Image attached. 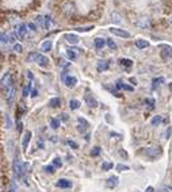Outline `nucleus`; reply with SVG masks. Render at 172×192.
<instances>
[{
  "mask_svg": "<svg viewBox=\"0 0 172 192\" xmlns=\"http://www.w3.org/2000/svg\"><path fill=\"white\" fill-rule=\"evenodd\" d=\"M12 169H14V173L18 178H20L23 176V172H25V165L22 164L20 158H15L14 160V164H12Z\"/></svg>",
  "mask_w": 172,
  "mask_h": 192,
  "instance_id": "f257e3e1",
  "label": "nucleus"
},
{
  "mask_svg": "<svg viewBox=\"0 0 172 192\" xmlns=\"http://www.w3.org/2000/svg\"><path fill=\"white\" fill-rule=\"evenodd\" d=\"M161 153H163V150H161L160 146H153V148H148V149H145V156L149 157L150 160L157 158V157L160 156Z\"/></svg>",
  "mask_w": 172,
  "mask_h": 192,
  "instance_id": "f03ea898",
  "label": "nucleus"
},
{
  "mask_svg": "<svg viewBox=\"0 0 172 192\" xmlns=\"http://www.w3.org/2000/svg\"><path fill=\"white\" fill-rule=\"evenodd\" d=\"M160 47L163 49V51H161V58H163L164 61L171 59L172 58V47H171V46L163 45V46H160Z\"/></svg>",
  "mask_w": 172,
  "mask_h": 192,
  "instance_id": "7ed1b4c3",
  "label": "nucleus"
},
{
  "mask_svg": "<svg viewBox=\"0 0 172 192\" xmlns=\"http://www.w3.org/2000/svg\"><path fill=\"white\" fill-rule=\"evenodd\" d=\"M77 122H79V124H77V131L81 133V134H84V133L87 131L88 122L85 120L84 118H81V116H79V118H77Z\"/></svg>",
  "mask_w": 172,
  "mask_h": 192,
  "instance_id": "20e7f679",
  "label": "nucleus"
},
{
  "mask_svg": "<svg viewBox=\"0 0 172 192\" xmlns=\"http://www.w3.org/2000/svg\"><path fill=\"white\" fill-rule=\"evenodd\" d=\"M110 32H111V34H114V35H117V37H122V38H129V37H130V32H129V31L117 29V27H112V29H110Z\"/></svg>",
  "mask_w": 172,
  "mask_h": 192,
  "instance_id": "39448f33",
  "label": "nucleus"
},
{
  "mask_svg": "<svg viewBox=\"0 0 172 192\" xmlns=\"http://www.w3.org/2000/svg\"><path fill=\"white\" fill-rule=\"evenodd\" d=\"M35 62L39 65V66H42V68H46V66H49V58L48 57H45V56H42V54H37V59H35Z\"/></svg>",
  "mask_w": 172,
  "mask_h": 192,
  "instance_id": "423d86ee",
  "label": "nucleus"
},
{
  "mask_svg": "<svg viewBox=\"0 0 172 192\" xmlns=\"http://www.w3.org/2000/svg\"><path fill=\"white\" fill-rule=\"evenodd\" d=\"M12 84H14V83H12L11 75H10V73H6V76H3V78H2V87L6 88V89H8Z\"/></svg>",
  "mask_w": 172,
  "mask_h": 192,
  "instance_id": "0eeeda50",
  "label": "nucleus"
},
{
  "mask_svg": "<svg viewBox=\"0 0 172 192\" xmlns=\"http://www.w3.org/2000/svg\"><path fill=\"white\" fill-rule=\"evenodd\" d=\"M14 96H15V87H14V84H12L8 89H6V100L8 103H12Z\"/></svg>",
  "mask_w": 172,
  "mask_h": 192,
  "instance_id": "6e6552de",
  "label": "nucleus"
},
{
  "mask_svg": "<svg viewBox=\"0 0 172 192\" xmlns=\"http://www.w3.org/2000/svg\"><path fill=\"white\" fill-rule=\"evenodd\" d=\"M56 185L60 187V188H71L73 184H72L71 180H66V178H60V180H57Z\"/></svg>",
  "mask_w": 172,
  "mask_h": 192,
  "instance_id": "1a4fd4ad",
  "label": "nucleus"
},
{
  "mask_svg": "<svg viewBox=\"0 0 172 192\" xmlns=\"http://www.w3.org/2000/svg\"><path fill=\"white\" fill-rule=\"evenodd\" d=\"M84 99H85V103H87L88 107H92V108H94V107H96V105H98V102H96V99L92 96V95L87 93Z\"/></svg>",
  "mask_w": 172,
  "mask_h": 192,
  "instance_id": "9d476101",
  "label": "nucleus"
},
{
  "mask_svg": "<svg viewBox=\"0 0 172 192\" xmlns=\"http://www.w3.org/2000/svg\"><path fill=\"white\" fill-rule=\"evenodd\" d=\"M118 183H119V178L117 177V176H111V177H109V180H107L106 185L109 187V188H115V187L118 185Z\"/></svg>",
  "mask_w": 172,
  "mask_h": 192,
  "instance_id": "9b49d317",
  "label": "nucleus"
},
{
  "mask_svg": "<svg viewBox=\"0 0 172 192\" xmlns=\"http://www.w3.org/2000/svg\"><path fill=\"white\" fill-rule=\"evenodd\" d=\"M64 38H65V41L68 43H71V45H76V43L79 42V37L75 34H65Z\"/></svg>",
  "mask_w": 172,
  "mask_h": 192,
  "instance_id": "f8f14e48",
  "label": "nucleus"
},
{
  "mask_svg": "<svg viewBox=\"0 0 172 192\" xmlns=\"http://www.w3.org/2000/svg\"><path fill=\"white\" fill-rule=\"evenodd\" d=\"M80 49H77V47H72V49H68L66 50V56H68V58L69 59H75L77 57V54L80 53Z\"/></svg>",
  "mask_w": 172,
  "mask_h": 192,
  "instance_id": "ddd939ff",
  "label": "nucleus"
},
{
  "mask_svg": "<svg viewBox=\"0 0 172 192\" xmlns=\"http://www.w3.org/2000/svg\"><path fill=\"white\" fill-rule=\"evenodd\" d=\"M30 139H31V131H26L23 138H22V148L23 149H27L29 143H30Z\"/></svg>",
  "mask_w": 172,
  "mask_h": 192,
  "instance_id": "4468645a",
  "label": "nucleus"
},
{
  "mask_svg": "<svg viewBox=\"0 0 172 192\" xmlns=\"http://www.w3.org/2000/svg\"><path fill=\"white\" fill-rule=\"evenodd\" d=\"M110 66V62L106 61V59H100V61H98V70L99 72H104V70H107Z\"/></svg>",
  "mask_w": 172,
  "mask_h": 192,
  "instance_id": "2eb2a0df",
  "label": "nucleus"
},
{
  "mask_svg": "<svg viewBox=\"0 0 172 192\" xmlns=\"http://www.w3.org/2000/svg\"><path fill=\"white\" fill-rule=\"evenodd\" d=\"M119 64L122 68H126V69H130L131 66H133V61H131L130 58H121L119 59Z\"/></svg>",
  "mask_w": 172,
  "mask_h": 192,
  "instance_id": "dca6fc26",
  "label": "nucleus"
},
{
  "mask_svg": "<svg viewBox=\"0 0 172 192\" xmlns=\"http://www.w3.org/2000/svg\"><path fill=\"white\" fill-rule=\"evenodd\" d=\"M27 24H20L19 27H18V30H17V32H18V35H19L20 38H25L26 35H27Z\"/></svg>",
  "mask_w": 172,
  "mask_h": 192,
  "instance_id": "f3484780",
  "label": "nucleus"
},
{
  "mask_svg": "<svg viewBox=\"0 0 172 192\" xmlns=\"http://www.w3.org/2000/svg\"><path fill=\"white\" fill-rule=\"evenodd\" d=\"M64 83L66 84V87H69V88H73V87L76 85V83H77V78L73 77V76H68V77H66V80L64 81Z\"/></svg>",
  "mask_w": 172,
  "mask_h": 192,
  "instance_id": "a211bd4d",
  "label": "nucleus"
},
{
  "mask_svg": "<svg viewBox=\"0 0 172 192\" xmlns=\"http://www.w3.org/2000/svg\"><path fill=\"white\" fill-rule=\"evenodd\" d=\"M149 19L148 18H141L138 19V22H137V26L138 27H142V29H146V27H149Z\"/></svg>",
  "mask_w": 172,
  "mask_h": 192,
  "instance_id": "6ab92c4d",
  "label": "nucleus"
},
{
  "mask_svg": "<svg viewBox=\"0 0 172 192\" xmlns=\"http://www.w3.org/2000/svg\"><path fill=\"white\" fill-rule=\"evenodd\" d=\"M94 42H95V47L96 49H103L104 45L107 43V39H103V38H96Z\"/></svg>",
  "mask_w": 172,
  "mask_h": 192,
  "instance_id": "aec40b11",
  "label": "nucleus"
},
{
  "mask_svg": "<svg viewBox=\"0 0 172 192\" xmlns=\"http://www.w3.org/2000/svg\"><path fill=\"white\" fill-rule=\"evenodd\" d=\"M42 50L44 51H50L52 50V47H53V41H50V39H48V41H45L44 43H42Z\"/></svg>",
  "mask_w": 172,
  "mask_h": 192,
  "instance_id": "412c9836",
  "label": "nucleus"
},
{
  "mask_svg": "<svg viewBox=\"0 0 172 192\" xmlns=\"http://www.w3.org/2000/svg\"><path fill=\"white\" fill-rule=\"evenodd\" d=\"M136 46L138 49H145V47H148V46H149V42H148V41H145V39H137L136 41Z\"/></svg>",
  "mask_w": 172,
  "mask_h": 192,
  "instance_id": "4be33fe9",
  "label": "nucleus"
},
{
  "mask_svg": "<svg viewBox=\"0 0 172 192\" xmlns=\"http://www.w3.org/2000/svg\"><path fill=\"white\" fill-rule=\"evenodd\" d=\"M49 105H50L52 108H56V107H58V105H61L60 97H53V99H50V100H49Z\"/></svg>",
  "mask_w": 172,
  "mask_h": 192,
  "instance_id": "5701e85b",
  "label": "nucleus"
},
{
  "mask_svg": "<svg viewBox=\"0 0 172 192\" xmlns=\"http://www.w3.org/2000/svg\"><path fill=\"white\" fill-rule=\"evenodd\" d=\"M64 11H65L68 15H71V14L75 12V5L72 4V3H66V4L64 5Z\"/></svg>",
  "mask_w": 172,
  "mask_h": 192,
  "instance_id": "b1692460",
  "label": "nucleus"
},
{
  "mask_svg": "<svg viewBox=\"0 0 172 192\" xmlns=\"http://www.w3.org/2000/svg\"><path fill=\"white\" fill-rule=\"evenodd\" d=\"M117 88H122V89H125V91H129V92H131L133 91V88H131V87H129V85H126L125 83H122V81H118L117 83Z\"/></svg>",
  "mask_w": 172,
  "mask_h": 192,
  "instance_id": "393cba45",
  "label": "nucleus"
},
{
  "mask_svg": "<svg viewBox=\"0 0 172 192\" xmlns=\"http://www.w3.org/2000/svg\"><path fill=\"white\" fill-rule=\"evenodd\" d=\"M161 120H163V116H161V115H157V116H155V118L150 120V123H152L153 126H158V124L161 123Z\"/></svg>",
  "mask_w": 172,
  "mask_h": 192,
  "instance_id": "a878e982",
  "label": "nucleus"
},
{
  "mask_svg": "<svg viewBox=\"0 0 172 192\" xmlns=\"http://www.w3.org/2000/svg\"><path fill=\"white\" fill-rule=\"evenodd\" d=\"M69 107H71V110H77V108L80 107V103L77 102V100L72 99L71 102H69Z\"/></svg>",
  "mask_w": 172,
  "mask_h": 192,
  "instance_id": "bb28decb",
  "label": "nucleus"
},
{
  "mask_svg": "<svg viewBox=\"0 0 172 192\" xmlns=\"http://www.w3.org/2000/svg\"><path fill=\"white\" fill-rule=\"evenodd\" d=\"M50 126H52L53 129H58V127H60V119H56V118L50 119Z\"/></svg>",
  "mask_w": 172,
  "mask_h": 192,
  "instance_id": "cd10ccee",
  "label": "nucleus"
},
{
  "mask_svg": "<svg viewBox=\"0 0 172 192\" xmlns=\"http://www.w3.org/2000/svg\"><path fill=\"white\" fill-rule=\"evenodd\" d=\"M111 20L115 22V23H121V16L118 15L117 12H112L111 14Z\"/></svg>",
  "mask_w": 172,
  "mask_h": 192,
  "instance_id": "c85d7f7f",
  "label": "nucleus"
},
{
  "mask_svg": "<svg viewBox=\"0 0 172 192\" xmlns=\"http://www.w3.org/2000/svg\"><path fill=\"white\" fill-rule=\"evenodd\" d=\"M112 166H114V165H112L111 162H103V164H102V170H110Z\"/></svg>",
  "mask_w": 172,
  "mask_h": 192,
  "instance_id": "c756f323",
  "label": "nucleus"
},
{
  "mask_svg": "<svg viewBox=\"0 0 172 192\" xmlns=\"http://www.w3.org/2000/svg\"><path fill=\"white\" fill-rule=\"evenodd\" d=\"M130 168L127 166V165H123V164H119V165H117V170L118 172H125V170H129Z\"/></svg>",
  "mask_w": 172,
  "mask_h": 192,
  "instance_id": "7c9ffc66",
  "label": "nucleus"
},
{
  "mask_svg": "<svg viewBox=\"0 0 172 192\" xmlns=\"http://www.w3.org/2000/svg\"><path fill=\"white\" fill-rule=\"evenodd\" d=\"M164 83V78L163 77H158V78H155L153 80V88H156L157 85H160V84Z\"/></svg>",
  "mask_w": 172,
  "mask_h": 192,
  "instance_id": "2f4dec72",
  "label": "nucleus"
},
{
  "mask_svg": "<svg viewBox=\"0 0 172 192\" xmlns=\"http://www.w3.org/2000/svg\"><path fill=\"white\" fill-rule=\"evenodd\" d=\"M14 51H17V53H22L23 51V47H22V45L20 43H14Z\"/></svg>",
  "mask_w": 172,
  "mask_h": 192,
  "instance_id": "473e14b6",
  "label": "nucleus"
},
{
  "mask_svg": "<svg viewBox=\"0 0 172 192\" xmlns=\"http://www.w3.org/2000/svg\"><path fill=\"white\" fill-rule=\"evenodd\" d=\"M53 165H54L56 168H61V165H63V161H61V158L56 157V158L53 160Z\"/></svg>",
  "mask_w": 172,
  "mask_h": 192,
  "instance_id": "72a5a7b5",
  "label": "nucleus"
},
{
  "mask_svg": "<svg viewBox=\"0 0 172 192\" xmlns=\"http://www.w3.org/2000/svg\"><path fill=\"white\" fill-rule=\"evenodd\" d=\"M52 26H53L52 19H50L49 16H46V18H45V29H49V27H52Z\"/></svg>",
  "mask_w": 172,
  "mask_h": 192,
  "instance_id": "f704fd0d",
  "label": "nucleus"
},
{
  "mask_svg": "<svg viewBox=\"0 0 172 192\" xmlns=\"http://www.w3.org/2000/svg\"><path fill=\"white\" fill-rule=\"evenodd\" d=\"M99 153H100V146H95L92 149V151H91V156L96 157V156H99Z\"/></svg>",
  "mask_w": 172,
  "mask_h": 192,
  "instance_id": "c9c22d12",
  "label": "nucleus"
},
{
  "mask_svg": "<svg viewBox=\"0 0 172 192\" xmlns=\"http://www.w3.org/2000/svg\"><path fill=\"white\" fill-rule=\"evenodd\" d=\"M107 45H109V47L111 49V50H115V49H117V43L112 39H107Z\"/></svg>",
  "mask_w": 172,
  "mask_h": 192,
  "instance_id": "e433bc0d",
  "label": "nucleus"
},
{
  "mask_svg": "<svg viewBox=\"0 0 172 192\" xmlns=\"http://www.w3.org/2000/svg\"><path fill=\"white\" fill-rule=\"evenodd\" d=\"M66 145H68V146H71L72 149H77V148H79V145H77V143L75 142V141H71V139H68V141H66Z\"/></svg>",
  "mask_w": 172,
  "mask_h": 192,
  "instance_id": "4c0bfd02",
  "label": "nucleus"
},
{
  "mask_svg": "<svg viewBox=\"0 0 172 192\" xmlns=\"http://www.w3.org/2000/svg\"><path fill=\"white\" fill-rule=\"evenodd\" d=\"M56 166L54 165H48V166H45V170H46L48 173H54L56 172Z\"/></svg>",
  "mask_w": 172,
  "mask_h": 192,
  "instance_id": "58836bf2",
  "label": "nucleus"
},
{
  "mask_svg": "<svg viewBox=\"0 0 172 192\" xmlns=\"http://www.w3.org/2000/svg\"><path fill=\"white\" fill-rule=\"evenodd\" d=\"M35 20H37V23L39 24V27H45V23H44V22H45V19L42 18V16H37V19H35Z\"/></svg>",
  "mask_w": 172,
  "mask_h": 192,
  "instance_id": "ea45409f",
  "label": "nucleus"
},
{
  "mask_svg": "<svg viewBox=\"0 0 172 192\" xmlns=\"http://www.w3.org/2000/svg\"><path fill=\"white\" fill-rule=\"evenodd\" d=\"M6 126H7V129H11V127H12V122H11V118H10L8 115H6Z\"/></svg>",
  "mask_w": 172,
  "mask_h": 192,
  "instance_id": "a19ab883",
  "label": "nucleus"
},
{
  "mask_svg": "<svg viewBox=\"0 0 172 192\" xmlns=\"http://www.w3.org/2000/svg\"><path fill=\"white\" fill-rule=\"evenodd\" d=\"M10 192H17V184H15V181H11V184H10Z\"/></svg>",
  "mask_w": 172,
  "mask_h": 192,
  "instance_id": "79ce46f5",
  "label": "nucleus"
},
{
  "mask_svg": "<svg viewBox=\"0 0 172 192\" xmlns=\"http://www.w3.org/2000/svg\"><path fill=\"white\" fill-rule=\"evenodd\" d=\"M8 39H10L8 35H6L4 32H2V43H7V42H8Z\"/></svg>",
  "mask_w": 172,
  "mask_h": 192,
  "instance_id": "37998d69",
  "label": "nucleus"
},
{
  "mask_svg": "<svg viewBox=\"0 0 172 192\" xmlns=\"http://www.w3.org/2000/svg\"><path fill=\"white\" fill-rule=\"evenodd\" d=\"M145 103H146V104H149L150 108L155 107V100H153V99H146V100H145Z\"/></svg>",
  "mask_w": 172,
  "mask_h": 192,
  "instance_id": "c03bdc74",
  "label": "nucleus"
},
{
  "mask_svg": "<svg viewBox=\"0 0 172 192\" xmlns=\"http://www.w3.org/2000/svg\"><path fill=\"white\" fill-rule=\"evenodd\" d=\"M92 29V26H88V27H79V29H76L77 31H88V30Z\"/></svg>",
  "mask_w": 172,
  "mask_h": 192,
  "instance_id": "a18cd8bd",
  "label": "nucleus"
},
{
  "mask_svg": "<svg viewBox=\"0 0 172 192\" xmlns=\"http://www.w3.org/2000/svg\"><path fill=\"white\" fill-rule=\"evenodd\" d=\"M110 137H115V138H118V139H121V138H122V135H121V134H118V133L111 131V133H110Z\"/></svg>",
  "mask_w": 172,
  "mask_h": 192,
  "instance_id": "49530a36",
  "label": "nucleus"
},
{
  "mask_svg": "<svg viewBox=\"0 0 172 192\" xmlns=\"http://www.w3.org/2000/svg\"><path fill=\"white\" fill-rule=\"evenodd\" d=\"M171 133H172V129H171V127H168V129H167V131H165V137H167V139H168V138L171 137Z\"/></svg>",
  "mask_w": 172,
  "mask_h": 192,
  "instance_id": "de8ad7c7",
  "label": "nucleus"
},
{
  "mask_svg": "<svg viewBox=\"0 0 172 192\" xmlns=\"http://www.w3.org/2000/svg\"><path fill=\"white\" fill-rule=\"evenodd\" d=\"M119 154H121V157H123V158H127V153H126L125 150H119Z\"/></svg>",
  "mask_w": 172,
  "mask_h": 192,
  "instance_id": "09e8293b",
  "label": "nucleus"
},
{
  "mask_svg": "<svg viewBox=\"0 0 172 192\" xmlns=\"http://www.w3.org/2000/svg\"><path fill=\"white\" fill-rule=\"evenodd\" d=\"M10 22H11V23H18V22H19V18H18V16H17V18H15V16H12Z\"/></svg>",
  "mask_w": 172,
  "mask_h": 192,
  "instance_id": "8fccbe9b",
  "label": "nucleus"
},
{
  "mask_svg": "<svg viewBox=\"0 0 172 192\" xmlns=\"http://www.w3.org/2000/svg\"><path fill=\"white\" fill-rule=\"evenodd\" d=\"M66 77H68V72H63V75H61V78H63V81H65Z\"/></svg>",
  "mask_w": 172,
  "mask_h": 192,
  "instance_id": "3c124183",
  "label": "nucleus"
},
{
  "mask_svg": "<svg viewBox=\"0 0 172 192\" xmlns=\"http://www.w3.org/2000/svg\"><path fill=\"white\" fill-rule=\"evenodd\" d=\"M27 26H29V27H30V29H31V30H33V31H35V30H37V27H35V26H34V24H33V23H29V24H27Z\"/></svg>",
  "mask_w": 172,
  "mask_h": 192,
  "instance_id": "603ef678",
  "label": "nucleus"
},
{
  "mask_svg": "<svg viewBox=\"0 0 172 192\" xmlns=\"http://www.w3.org/2000/svg\"><path fill=\"white\" fill-rule=\"evenodd\" d=\"M61 119L63 120H68V115L66 114H61Z\"/></svg>",
  "mask_w": 172,
  "mask_h": 192,
  "instance_id": "864d4df0",
  "label": "nucleus"
},
{
  "mask_svg": "<svg viewBox=\"0 0 172 192\" xmlns=\"http://www.w3.org/2000/svg\"><path fill=\"white\" fill-rule=\"evenodd\" d=\"M27 77L30 78V80H33V77H34V76H33V73H31L30 70H29V72H27Z\"/></svg>",
  "mask_w": 172,
  "mask_h": 192,
  "instance_id": "5fc2aeb1",
  "label": "nucleus"
},
{
  "mask_svg": "<svg viewBox=\"0 0 172 192\" xmlns=\"http://www.w3.org/2000/svg\"><path fill=\"white\" fill-rule=\"evenodd\" d=\"M22 126L23 124L20 123V122H18V131H22Z\"/></svg>",
  "mask_w": 172,
  "mask_h": 192,
  "instance_id": "6e6d98bb",
  "label": "nucleus"
},
{
  "mask_svg": "<svg viewBox=\"0 0 172 192\" xmlns=\"http://www.w3.org/2000/svg\"><path fill=\"white\" fill-rule=\"evenodd\" d=\"M37 95H38V92H37L35 89H33V92H31V96H33V97H35Z\"/></svg>",
  "mask_w": 172,
  "mask_h": 192,
  "instance_id": "4d7b16f0",
  "label": "nucleus"
},
{
  "mask_svg": "<svg viewBox=\"0 0 172 192\" xmlns=\"http://www.w3.org/2000/svg\"><path fill=\"white\" fill-rule=\"evenodd\" d=\"M110 116H111L110 114H107V115H106V120L107 122H111V118H110Z\"/></svg>",
  "mask_w": 172,
  "mask_h": 192,
  "instance_id": "13d9d810",
  "label": "nucleus"
},
{
  "mask_svg": "<svg viewBox=\"0 0 172 192\" xmlns=\"http://www.w3.org/2000/svg\"><path fill=\"white\" fill-rule=\"evenodd\" d=\"M145 192H153V188H152V187H148L146 191H145Z\"/></svg>",
  "mask_w": 172,
  "mask_h": 192,
  "instance_id": "bf43d9fd",
  "label": "nucleus"
}]
</instances>
